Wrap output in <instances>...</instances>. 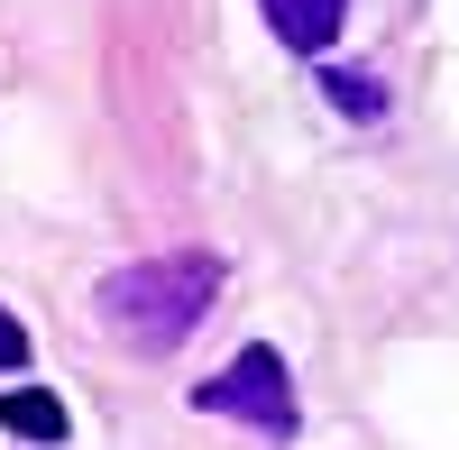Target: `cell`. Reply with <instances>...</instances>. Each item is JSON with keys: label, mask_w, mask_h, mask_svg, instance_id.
<instances>
[{"label": "cell", "mask_w": 459, "mask_h": 450, "mask_svg": "<svg viewBox=\"0 0 459 450\" xmlns=\"http://www.w3.org/2000/svg\"><path fill=\"white\" fill-rule=\"evenodd\" d=\"M221 294V257L212 248H175V257H138V267L101 276V322L138 350H184L194 322L212 313Z\"/></svg>", "instance_id": "obj_1"}, {"label": "cell", "mask_w": 459, "mask_h": 450, "mask_svg": "<svg viewBox=\"0 0 459 450\" xmlns=\"http://www.w3.org/2000/svg\"><path fill=\"white\" fill-rule=\"evenodd\" d=\"M194 414H239V423L266 432V441H294V432H303V404H294V368H285V350L248 341L239 359L221 368V377L194 386Z\"/></svg>", "instance_id": "obj_2"}, {"label": "cell", "mask_w": 459, "mask_h": 450, "mask_svg": "<svg viewBox=\"0 0 459 450\" xmlns=\"http://www.w3.org/2000/svg\"><path fill=\"white\" fill-rule=\"evenodd\" d=\"M257 10H266V28H276L294 56H322L340 37V19H350V0H257Z\"/></svg>", "instance_id": "obj_3"}, {"label": "cell", "mask_w": 459, "mask_h": 450, "mask_svg": "<svg viewBox=\"0 0 459 450\" xmlns=\"http://www.w3.org/2000/svg\"><path fill=\"white\" fill-rule=\"evenodd\" d=\"M0 432H10V441H74V414H65V395H47V386H10V395H0Z\"/></svg>", "instance_id": "obj_4"}, {"label": "cell", "mask_w": 459, "mask_h": 450, "mask_svg": "<svg viewBox=\"0 0 459 450\" xmlns=\"http://www.w3.org/2000/svg\"><path fill=\"white\" fill-rule=\"evenodd\" d=\"M322 92L350 110V120H377V110H386V83H368L359 65H322Z\"/></svg>", "instance_id": "obj_5"}, {"label": "cell", "mask_w": 459, "mask_h": 450, "mask_svg": "<svg viewBox=\"0 0 459 450\" xmlns=\"http://www.w3.org/2000/svg\"><path fill=\"white\" fill-rule=\"evenodd\" d=\"M10 368H28V331H19L10 304H0V377H10Z\"/></svg>", "instance_id": "obj_6"}]
</instances>
